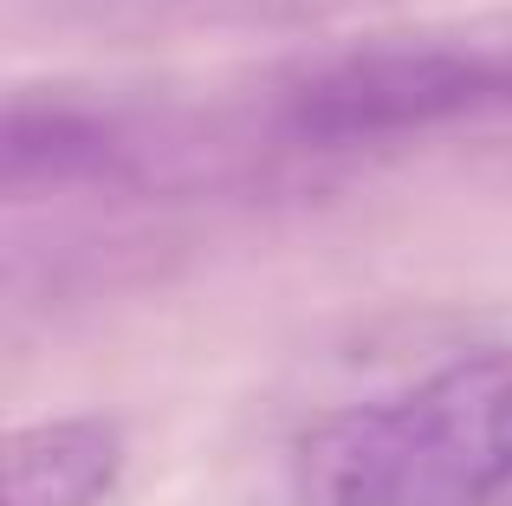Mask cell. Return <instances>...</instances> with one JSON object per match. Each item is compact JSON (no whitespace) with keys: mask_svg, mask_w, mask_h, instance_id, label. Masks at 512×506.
Wrapping results in <instances>:
<instances>
[{"mask_svg":"<svg viewBox=\"0 0 512 506\" xmlns=\"http://www.w3.org/2000/svg\"><path fill=\"white\" fill-rule=\"evenodd\" d=\"M299 506H506L512 344H487L299 435Z\"/></svg>","mask_w":512,"mask_h":506,"instance_id":"cell-1","label":"cell"},{"mask_svg":"<svg viewBox=\"0 0 512 506\" xmlns=\"http://www.w3.org/2000/svg\"><path fill=\"white\" fill-rule=\"evenodd\" d=\"M260 117L286 156H357L512 111V7L344 39L273 72Z\"/></svg>","mask_w":512,"mask_h":506,"instance_id":"cell-2","label":"cell"},{"mask_svg":"<svg viewBox=\"0 0 512 506\" xmlns=\"http://www.w3.org/2000/svg\"><path fill=\"white\" fill-rule=\"evenodd\" d=\"M124 422L78 409L7 429V506H98L124 481Z\"/></svg>","mask_w":512,"mask_h":506,"instance_id":"cell-3","label":"cell"},{"mask_svg":"<svg viewBox=\"0 0 512 506\" xmlns=\"http://www.w3.org/2000/svg\"><path fill=\"white\" fill-rule=\"evenodd\" d=\"M376 0H98L104 20H150V26H312Z\"/></svg>","mask_w":512,"mask_h":506,"instance_id":"cell-4","label":"cell"}]
</instances>
